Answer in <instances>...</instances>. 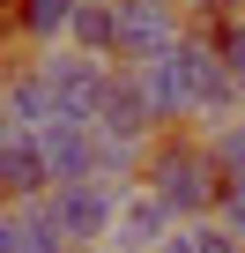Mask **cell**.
Segmentation results:
<instances>
[{
  "label": "cell",
  "mask_w": 245,
  "mask_h": 253,
  "mask_svg": "<svg viewBox=\"0 0 245 253\" xmlns=\"http://www.w3.org/2000/svg\"><path fill=\"white\" fill-rule=\"evenodd\" d=\"M134 75H141L156 119H223V112L245 104L238 82L223 75V60H215L208 38H178V45H164L156 60H141Z\"/></svg>",
  "instance_id": "cell-1"
},
{
  "label": "cell",
  "mask_w": 245,
  "mask_h": 253,
  "mask_svg": "<svg viewBox=\"0 0 245 253\" xmlns=\"http://www.w3.org/2000/svg\"><path fill=\"white\" fill-rule=\"evenodd\" d=\"M141 186H149L178 223H201V216H215V201H223V171H215L208 142H201V134H178V126H164V134L141 149Z\"/></svg>",
  "instance_id": "cell-2"
},
{
  "label": "cell",
  "mask_w": 245,
  "mask_h": 253,
  "mask_svg": "<svg viewBox=\"0 0 245 253\" xmlns=\"http://www.w3.org/2000/svg\"><path fill=\"white\" fill-rule=\"evenodd\" d=\"M111 209H119V194L104 186V179H67V186H45L37 194V216L74 246V253H89V246H104V231H111Z\"/></svg>",
  "instance_id": "cell-3"
},
{
  "label": "cell",
  "mask_w": 245,
  "mask_h": 253,
  "mask_svg": "<svg viewBox=\"0 0 245 253\" xmlns=\"http://www.w3.org/2000/svg\"><path fill=\"white\" fill-rule=\"evenodd\" d=\"M30 67H37V82L52 89L60 119H97V97H104V82H111V60L74 52V45H45Z\"/></svg>",
  "instance_id": "cell-4"
},
{
  "label": "cell",
  "mask_w": 245,
  "mask_h": 253,
  "mask_svg": "<svg viewBox=\"0 0 245 253\" xmlns=\"http://www.w3.org/2000/svg\"><path fill=\"white\" fill-rule=\"evenodd\" d=\"M178 38H186V8L178 0H119V45H111V60L141 67V60H156Z\"/></svg>",
  "instance_id": "cell-5"
},
{
  "label": "cell",
  "mask_w": 245,
  "mask_h": 253,
  "mask_svg": "<svg viewBox=\"0 0 245 253\" xmlns=\"http://www.w3.org/2000/svg\"><path fill=\"white\" fill-rule=\"evenodd\" d=\"M89 126H97V134H119V142H156V134H164V119H156V104H149V89H141L134 67H111V82H104Z\"/></svg>",
  "instance_id": "cell-6"
},
{
  "label": "cell",
  "mask_w": 245,
  "mask_h": 253,
  "mask_svg": "<svg viewBox=\"0 0 245 253\" xmlns=\"http://www.w3.org/2000/svg\"><path fill=\"white\" fill-rule=\"evenodd\" d=\"M171 209L149 194V186H127V194H119V209H111V231H104V246L111 253H156L164 238H171Z\"/></svg>",
  "instance_id": "cell-7"
},
{
  "label": "cell",
  "mask_w": 245,
  "mask_h": 253,
  "mask_svg": "<svg viewBox=\"0 0 245 253\" xmlns=\"http://www.w3.org/2000/svg\"><path fill=\"white\" fill-rule=\"evenodd\" d=\"M45 186H52V171H45L37 134H15V126H0V209H30Z\"/></svg>",
  "instance_id": "cell-8"
},
{
  "label": "cell",
  "mask_w": 245,
  "mask_h": 253,
  "mask_svg": "<svg viewBox=\"0 0 245 253\" xmlns=\"http://www.w3.org/2000/svg\"><path fill=\"white\" fill-rule=\"evenodd\" d=\"M37 149H45L52 186L97 179V126H89V119H52V126H37Z\"/></svg>",
  "instance_id": "cell-9"
},
{
  "label": "cell",
  "mask_w": 245,
  "mask_h": 253,
  "mask_svg": "<svg viewBox=\"0 0 245 253\" xmlns=\"http://www.w3.org/2000/svg\"><path fill=\"white\" fill-rule=\"evenodd\" d=\"M74 8H82V0H8V30L23 45H60Z\"/></svg>",
  "instance_id": "cell-10"
},
{
  "label": "cell",
  "mask_w": 245,
  "mask_h": 253,
  "mask_svg": "<svg viewBox=\"0 0 245 253\" xmlns=\"http://www.w3.org/2000/svg\"><path fill=\"white\" fill-rule=\"evenodd\" d=\"M67 45L111 60V45H119V0H82V8L67 15Z\"/></svg>",
  "instance_id": "cell-11"
},
{
  "label": "cell",
  "mask_w": 245,
  "mask_h": 253,
  "mask_svg": "<svg viewBox=\"0 0 245 253\" xmlns=\"http://www.w3.org/2000/svg\"><path fill=\"white\" fill-rule=\"evenodd\" d=\"M208 157H215V171H223V186L230 179H245V119H208Z\"/></svg>",
  "instance_id": "cell-12"
},
{
  "label": "cell",
  "mask_w": 245,
  "mask_h": 253,
  "mask_svg": "<svg viewBox=\"0 0 245 253\" xmlns=\"http://www.w3.org/2000/svg\"><path fill=\"white\" fill-rule=\"evenodd\" d=\"M156 253H238V238H230L215 216H201V223H171V238H164Z\"/></svg>",
  "instance_id": "cell-13"
},
{
  "label": "cell",
  "mask_w": 245,
  "mask_h": 253,
  "mask_svg": "<svg viewBox=\"0 0 245 253\" xmlns=\"http://www.w3.org/2000/svg\"><path fill=\"white\" fill-rule=\"evenodd\" d=\"M215 223H223V231L245 246V179H230V186H223V201H215Z\"/></svg>",
  "instance_id": "cell-14"
},
{
  "label": "cell",
  "mask_w": 245,
  "mask_h": 253,
  "mask_svg": "<svg viewBox=\"0 0 245 253\" xmlns=\"http://www.w3.org/2000/svg\"><path fill=\"white\" fill-rule=\"evenodd\" d=\"M0 23H8V0H0Z\"/></svg>",
  "instance_id": "cell-15"
},
{
  "label": "cell",
  "mask_w": 245,
  "mask_h": 253,
  "mask_svg": "<svg viewBox=\"0 0 245 253\" xmlns=\"http://www.w3.org/2000/svg\"><path fill=\"white\" fill-rule=\"evenodd\" d=\"M89 253H111V246H89Z\"/></svg>",
  "instance_id": "cell-16"
},
{
  "label": "cell",
  "mask_w": 245,
  "mask_h": 253,
  "mask_svg": "<svg viewBox=\"0 0 245 253\" xmlns=\"http://www.w3.org/2000/svg\"><path fill=\"white\" fill-rule=\"evenodd\" d=\"M238 253H245V246H238Z\"/></svg>",
  "instance_id": "cell-17"
}]
</instances>
